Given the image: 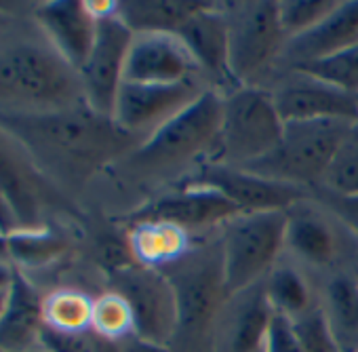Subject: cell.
<instances>
[{
  "instance_id": "ffe728a7",
  "label": "cell",
  "mask_w": 358,
  "mask_h": 352,
  "mask_svg": "<svg viewBox=\"0 0 358 352\" xmlns=\"http://www.w3.org/2000/svg\"><path fill=\"white\" fill-rule=\"evenodd\" d=\"M43 304L45 300H41L28 276L15 268L9 304L0 321V352H32L41 346L45 327Z\"/></svg>"
},
{
  "instance_id": "d6986e66",
  "label": "cell",
  "mask_w": 358,
  "mask_h": 352,
  "mask_svg": "<svg viewBox=\"0 0 358 352\" xmlns=\"http://www.w3.org/2000/svg\"><path fill=\"white\" fill-rule=\"evenodd\" d=\"M190 55L194 57L201 72L234 83L228 59V28L222 13V3H209L201 13L190 17L182 28L177 30ZM234 87H238L234 83Z\"/></svg>"
},
{
  "instance_id": "8d00e7d4",
  "label": "cell",
  "mask_w": 358,
  "mask_h": 352,
  "mask_svg": "<svg viewBox=\"0 0 358 352\" xmlns=\"http://www.w3.org/2000/svg\"><path fill=\"white\" fill-rule=\"evenodd\" d=\"M20 228H22V224H20L13 207L9 205V201L5 199V195L0 192V234L9 237V234H13Z\"/></svg>"
},
{
  "instance_id": "e575fe53",
  "label": "cell",
  "mask_w": 358,
  "mask_h": 352,
  "mask_svg": "<svg viewBox=\"0 0 358 352\" xmlns=\"http://www.w3.org/2000/svg\"><path fill=\"white\" fill-rule=\"evenodd\" d=\"M262 352H306L295 329H293L291 318H287L285 314H278V312L272 314Z\"/></svg>"
},
{
  "instance_id": "f1b7e54d",
  "label": "cell",
  "mask_w": 358,
  "mask_h": 352,
  "mask_svg": "<svg viewBox=\"0 0 358 352\" xmlns=\"http://www.w3.org/2000/svg\"><path fill=\"white\" fill-rule=\"evenodd\" d=\"M293 70L333 85L350 95H358V43L322 59L293 66Z\"/></svg>"
},
{
  "instance_id": "ee69618b",
  "label": "cell",
  "mask_w": 358,
  "mask_h": 352,
  "mask_svg": "<svg viewBox=\"0 0 358 352\" xmlns=\"http://www.w3.org/2000/svg\"><path fill=\"white\" fill-rule=\"evenodd\" d=\"M0 20H3V15H0Z\"/></svg>"
},
{
  "instance_id": "f546056e",
  "label": "cell",
  "mask_w": 358,
  "mask_h": 352,
  "mask_svg": "<svg viewBox=\"0 0 358 352\" xmlns=\"http://www.w3.org/2000/svg\"><path fill=\"white\" fill-rule=\"evenodd\" d=\"M322 186L335 199H358V122L337 148L322 178Z\"/></svg>"
},
{
  "instance_id": "277c9868",
  "label": "cell",
  "mask_w": 358,
  "mask_h": 352,
  "mask_svg": "<svg viewBox=\"0 0 358 352\" xmlns=\"http://www.w3.org/2000/svg\"><path fill=\"white\" fill-rule=\"evenodd\" d=\"M282 131L285 120L272 93L255 85L230 89L224 93L220 135L209 162L249 167L278 146Z\"/></svg>"
},
{
  "instance_id": "6da1fadb",
  "label": "cell",
  "mask_w": 358,
  "mask_h": 352,
  "mask_svg": "<svg viewBox=\"0 0 358 352\" xmlns=\"http://www.w3.org/2000/svg\"><path fill=\"white\" fill-rule=\"evenodd\" d=\"M0 129L22 146L49 184L70 190L83 188L99 169L139 146L137 137L87 101L53 112L0 110Z\"/></svg>"
},
{
  "instance_id": "8992f818",
  "label": "cell",
  "mask_w": 358,
  "mask_h": 352,
  "mask_svg": "<svg viewBox=\"0 0 358 352\" xmlns=\"http://www.w3.org/2000/svg\"><path fill=\"white\" fill-rule=\"evenodd\" d=\"M287 211L241 213L224 224L222 268L228 295L262 283L285 249Z\"/></svg>"
},
{
  "instance_id": "8fae6325",
  "label": "cell",
  "mask_w": 358,
  "mask_h": 352,
  "mask_svg": "<svg viewBox=\"0 0 358 352\" xmlns=\"http://www.w3.org/2000/svg\"><path fill=\"white\" fill-rule=\"evenodd\" d=\"M116 289L131 306L135 335L169 344L177 331V302L169 279L154 268L120 266L114 276Z\"/></svg>"
},
{
  "instance_id": "d590c367",
  "label": "cell",
  "mask_w": 358,
  "mask_h": 352,
  "mask_svg": "<svg viewBox=\"0 0 358 352\" xmlns=\"http://www.w3.org/2000/svg\"><path fill=\"white\" fill-rule=\"evenodd\" d=\"M120 352H173L166 344H158L139 335H131L129 339L120 342Z\"/></svg>"
},
{
  "instance_id": "60d3db41",
  "label": "cell",
  "mask_w": 358,
  "mask_h": 352,
  "mask_svg": "<svg viewBox=\"0 0 358 352\" xmlns=\"http://www.w3.org/2000/svg\"><path fill=\"white\" fill-rule=\"evenodd\" d=\"M7 253V237L0 234V255H5Z\"/></svg>"
},
{
  "instance_id": "d6a6232c",
  "label": "cell",
  "mask_w": 358,
  "mask_h": 352,
  "mask_svg": "<svg viewBox=\"0 0 358 352\" xmlns=\"http://www.w3.org/2000/svg\"><path fill=\"white\" fill-rule=\"evenodd\" d=\"M41 350L45 352H120V344L110 342L93 329L78 333H59L43 327Z\"/></svg>"
},
{
  "instance_id": "836d02e7",
  "label": "cell",
  "mask_w": 358,
  "mask_h": 352,
  "mask_svg": "<svg viewBox=\"0 0 358 352\" xmlns=\"http://www.w3.org/2000/svg\"><path fill=\"white\" fill-rule=\"evenodd\" d=\"M291 323L306 352H341L318 304L297 318H291Z\"/></svg>"
},
{
  "instance_id": "5bb4252c",
  "label": "cell",
  "mask_w": 358,
  "mask_h": 352,
  "mask_svg": "<svg viewBox=\"0 0 358 352\" xmlns=\"http://www.w3.org/2000/svg\"><path fill=\"white\" fill-rule=\"evenodd\" d=\"M272 99L285 122L297 120H345L358 122V95H350L308 74L295 72L274 93Z\"/></svg>"
},
{
  "instance_id": "f35d334b",
  "label": "cell",
  "mask_w": 358,
  "mask_h": 352,
  "mask_svg": "<svg viewBox=\"0 0 358 352\" xmlns=\"http://www.w3.org/2000/svg\"><path fill=\"white\" fill-rule=\"evenodd\" d=\"M13 274H15V268L7 266L5 262H0V291H7L11 287Z\"/></svg>"
},
{
  "instance_id": "e0dca14e",
  "label": "cell",
  "mask_w": 358,
  "mask_h": 352,
  "mask_svg": "<svg viewBox=\"0 0 358 352\" xmlns=\"http://www.w3.org/2000/svg\"><path fill=\"white\" fill-rule=\"evenodd\" d=\"M199 66L177 34H135L124 80L171 85L196 78Z\"/></svg>"
},
{
  "instance_id": "9a60e30c",
  "label": "cell",
  "mask_w": 358,
  "mask_h": 352,
  "mask_svg": "<svg viewBox=\"0 0 358 352\" xmlns=\"http://www.w3.org/2000/svg\"><path fill=\"white\" fill-rule=\"evenodd\" d=\"M272 314L262 283L228 295L213 323V352H257L264 346Z\"/></svg>"
},
{
  "instance_id": "ba28073f",
  "label": "cell",
  "mask_w": 358,
  "mask_h": 352,
  "mask_svg": "<svg viewBox=\"0 0 358 352\" xmlns=\"http://www.w3.org/2000/svg\"><path fill=\"white\" fill-rule=\"evenodd\" d=\"M228 28V59L234 83L251 85L280 51L287 36L280 28L278 5L268 0L255 3H222Z\"/></svg>"
},
{
  "instance_id": "7c38bea8",
  "label": "cell",
  "mask_w": 358,
  "mask_h": 352,
  "mask_svg": "<svg viewBox=\"0 0 358 352\" xmlns=\"http://www.w3.org/2000/svg\"><path fill=\"white\" fill-rule=\"evenodd\" d=\"M192 184L207 186L224 195L243 213L289 211L306 201L308 190L270 180L266 175L249 171L245 167H232L222 162H205Z\"/></svg>"
},
{
  "instance_id": "b9f144b4",
  "label": "cell",
  "mask_w": 358,
  "mask_h": 352,
  "mask_svg": "<svg viewBox=\"0 0 358 352\" xmlns=\"http://www.w3.org/2000/svg\"><path fill=\"white\" fill-rule=\"evenodd\" d=\"M32 352H45V350H32Z\"/></svg>"
},
{
  "instance_id": "44dd1931",
  "label": "cell",
  "mask_w": 358,
  "mask_h": 352,
  "mask_svg": "<svg viewBox=\"0 0 358 352\" xmlns=\"http://www.w3.org/2000/svg\"><path fill=\"white\" fill-rule=\"evenodd\" d=\"M354 43H358V0L337 3L316 28L287 41L282 53L291 59V66H299L333 55Z\"/></svg>"
},
{
  "instance_id": "52a82bcc",
  "label": "cell",
  "mask_w": 358,
  "mask_h": 352,
  "mask_svg": "<svg viewBox=\"0 0 358 352\" xmlns=\"http://www.w3.org/2000/svg\"><path fill=\"white\" fill-rule=\"evenodd\" d=\"M160 270L177 302L175 337L196 339L201 333H211L213 323L228 300V289L222 268V247L190 249L182 260Z\"/></svg>"
},
{
  "instance_id": "30bf717a",
  "label": "cell",
  "mask_w": 358,
  "mask_h": 352,
  "mask_svg": "<svg viewBox=\"0 0 358 352\" xmlns=\"http://www.w3.org/2000/svg\"><path fill=\"white\" fill-rule=\"evenodd\" d=\"M207 89H203L196 78L171 85L124 80L118 91L112 118L122 131L141 141L160 125L188 108Z\"/></svg>"
},
{
  "instance_id": "603a6c76",
  "label": "cell",
  "mask_w": 358,
  "mask_h": 352,
  "mask_svg": "<svg viewBox=\"0 0 358 352\" xmlns=\"http://www.w3.org/2000/svg\"><path fill=\"white\" fill-rule=\"evenodd\" d=\"M207 5L194 0H127L116 3V15L133 34H177Z\"/></svg>"
},
{
  "instance_id": "4dcf8cb0",
  "label": "cell",
  "mask_w": 358,
  "mask_h": 352,
  "mask_svg": "<svg viewBox=\"0 0 358 352\" xmlns=\"http://www.w3.org/2000/svg\"><path fill=\"white\" fill-rule=\"evenodd\" d=\"M91 329L116 344L135 335V316L129 302L118 291H110L93 300Z\"/></svg>"
},
{
  "instance_id": "ab89813d",
  "label": "cell",
  "mask_w": 358,
  "mask_h": 352,
  "mask_svg": "<svg viewBox=\"0 0 358 352\" xmlns=\"http://www.w3.org/2000/svg\"><path fill=\"white\" fill-rule=\"evenodd\" d=\"M9 291H11V287L7 291H0V321H3L5 310H7V304H9Z\"/></svg>"
},
{
  "instance_id": "5b68a950",
  "label": "cell",
  "mask_w": 358,
  "mask_h": 352,
  "mask_svg": "<svg viewBox=\"0 0 358 352\" xmlns=\"http://www.w3.org/2000/svg\"><path fill=\"white\" fill-rule=\"evenodd\" d=\"M354 125L356 122L345 120L285 122L278 146L268 156L245 169L308 190L314 184H322L337 148Z\"/></svg>"
},
{
  "instance_id": "7402d4cb",
  "label": "cell",
  "mask_w": 358,
  "mask_h": 352,
  "mask_svg": "<svg viewBox=\"0 0 358 352\" xmlns=\"http://www.w3.org/2000/svg\"><path fill=\"white\" fill-rule=\"evenodd\" d=\"M285 247L310 266H329L337 255V237L333 226L303 203L287 211Z\"/></svg>"
},
{
  "instance_id": "484cf974",
  "label": "cell",
  "mask_w": 358,
  "mask_h": 352,
  "mask_svg": "<svg viewBox=\"0 0 358 352\" xmlns=\"http://www.w3.org/2000/svg\"><path fill=\"white\" fill-rule=\"evenodd\" d=\"M262 285L272 310L287 318H297L316 306L308 279L293 266H274Z\"/></svg>"
},
{
  "instance_id": "9c48e42d",
  "label": "cell",
  "mask_w": 358,
  "mask_h": 352,
  "mask_svg": "<svg viewBox=\"0 0 358 352\" xmlns=\"http://www.w3.org/2000/svg\"><path fill=\"white\" fill-rule=\"evenodd\" d=\"M133 36L135 34L116 15V9L103 17H97V32L91 53L78 72L87 106L110 118L118 91L124 83V68Z\"/></svg>"
},
{
  "instance_id": "d4e9b609",
  "label": "cell",
  "mask_w": 358,
  "mask_h": 352,
  "mask_svg": "<svg viewBox=\"0 0 358 352\" xmlns=\"http://www.w3.org/2000/svg\"><path fill=\"white\" fill-rule=\"evenodd\" d=\"M129 247L139 266L162 270L190 251L188 232L160 222H137L129 237Z\"/></svg>"
},
{
  "instance_id": "7a4b0ae2",
  "label": "cell",
  "mask_w": 358,
  "mask_h": 352,
  "mask_svg": "<svg viewBox=\"0 0 358 352\" xmlns=\"http://www.w3.org/2000/svg\"><path fill=\"white\" fill-rule=\"evenodd\" d=\"M85 101L80 74L49 41H17L0 49V110L53 112Z\"/></svg>"
},
{
  "instance_id": "2e32d148",
  "label": "cell",
  "mask_w": 358,
  "mask_h": 352,
  "mask_svg": "<svg viewBox=\"0 0 358 352\" xmlns=\"http://www.w3.org/2000/svg\"><path fill=\"white\" fill-rule=\"evenodd\" d=\"M0 192L13 207L22 228H41V213L51 197V186L22 150L0 129Z\"/></svg>"
},
{
  "instance_id": "7bdbcfd3",
  "label": "cell",
  "mask_w": 358,
  "mask_h": 352,
  "mask_svg": "<svg viewBox=\"0 0 358 352\" xmlns=\"http://www.w3.org/2000/svg\"><path fill=\"white\" fill-rule=\"evenodd\" d=\"M257 352H262V348H259V350H257Z\"/></svg>"
},
{
  "instance_id": "4fadbf2b",
  "label": "cell",
  "mask_w": 358,
  "mask_h": 352,
  "mask_svg": "<svg viewBox=\"0 0 358 352\" xmlns=\"http://www.w3.org/2000/svg\"><path fill=\"white\" fill-rule=\"evenodd\" d=\"M243 211L234 207L224 195L213 188L190 184L186 188L162 195L141 207L133 216V224L137 222H160L171 224L182 230L209 228L215 224H228Z\"/></svg>"
},
{
  "instance_id": "4316f807",
  "label": "cell",
  "mask_w": 358,
  "mask_h": 352,
  "mask_svg": "<svg viewBox=\"0 0 358 352\" xmlns=\"http://www.w3.org/2000/svg\"><path fill=\"white\" fill-rule=\"evenodd\" d=\"M93 300L74 289L51 293L43 304L45 327L59 333H78L91 329Z\"/></svg>"
},
{
  "instance_id": "ac0fdd59",
  "label": "cell",
  "mask_w": 358,
  "mask_h": 352,
  "mask_svg": "<svg viewBox=\"0 0 358 352\" xmlns=\"http://www.w3.org/2000/svg\"><path fill=\"white\" fill-rule=\"evenodd\" d=\"M34 15L51 47L76 72H80L97 32V17L89 9V3H78V0L41 3L36 5Z\"/></svg>"
},
{
  "instance_id": "74e56055",
  "label": "cell",
  "mask_w": 358,
  "mask_h": 352,
  "mask_svg": "<svg viewBox=\"0 0 358 352\" xmlns=\"http://www.w3.org/2000/svg\"><path fill=\"white\" fill-rule=\"evenodd\" d=\"M337 211H341L348 220L358 226V199H337Z\"/></svg>"
},
{
  "instance_id": "1f68e13d",
  "label": "cell",
  "mask_w": 358,
  "mask_h": 352,
  "mask_svg": "<svg viewBox=\"0 0 358 352\" xmlns=\"http://www.w3.org/2000/svg\"><path fill=\"white\" fill-rule=\"evenodd\" d=\"M278 5V20L287 41L316 28L335 7L337 0H282Z\"/></svg>"
},
{
  "instance_id": "3957f363",
  "label": "cell",
  "mask_w": 358,
  "mask_h": 352,
  "mask_svg": "<svg viewBox=\"0 0 358 352\" xmlns=\"http://www.w3.org/2000/svg\"><path fill=\"white\" fill-rule=\"evenodd\" d=\"M222 104L224 95L207 89L188 108L139 141L127 156L131 169L145 178H171L205 154L211 158L220 135Z\"/></svg>"
},
{
  "instance_id": "cb8c5ba5",
  "label": "cell",
  "mask_w": 358,
  "mask_h": 352,
  "mask_svg": "<svg viewBox=\"0 0 358 352\" xmlns=\"http://www.w3.org/2000/svg\"><path fill=\"white\" fill-rule=\"evenodd\" d=\"M341 352H358V281L335 274L327 281L318 304Z\"/></svg>"
},
{
  "instance_id": "83f0119b",
  "label": "cell",
  "mask_w": 358,
  "mask_h": 352,
  "mask_svg": "<svg viewBox=\"0 0 358 352\" xmlns=\"http://www.w3.org/2000/svg\"><path fill=\"white\" fill-rule=\"evenodd\" d=\"M66 249L64 239H59L55 232L41 228H20L13 234L7 237V255H11L22 266H45L59 258Z\"/></svg>"
}]
</instances>
